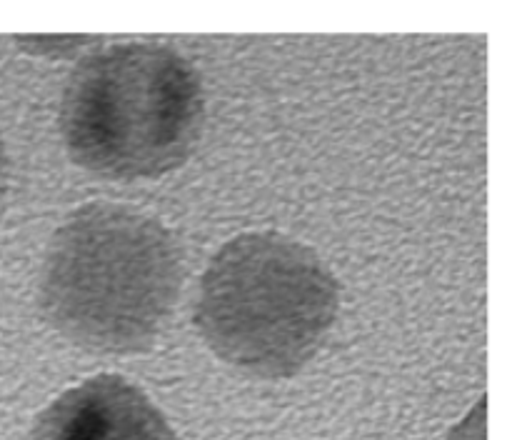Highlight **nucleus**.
<instances>
[{
  "label": "nucleus",
  "mask_w": 512,
  "mask_h": 440,
  "mask_svg": "<svg viewBox=\"0 0 512 440\" xmlns=\"http://www.w3.org/2000/svg\"><path fill=\"white\" fill-rule=\"evenodd\" d=\"M338 308V280L313 248L258 230L213 255L200 280L195 325L223 363L283 380L315 358Z\"/></svg>",
  "instance_id": "nucleus-3"
},
{
  "label": "nucleus",
  "mask_w": 512,
  "mask_h": 440,
  "mask_svg": "<svg viewBox=\"0 0 512 440\" xmlns=\"http://www.w3.org/2000/svg\"><path fill=\"white\" fill-rule=\"evenodd\" d=\"M30 440H178L163 410L130 380L100 373L60 393Z\"/></svg>",
  "instance_id": "nucleus-4"
},
{
  "label": "nucleus",
  "mask_w": 512,
  "mask_h": 440,
  "mask_svg": "<svg viewBox=\"0 0 512 440\" xmlns=\"http://www.w3.org/2000/svg\"><path fill=\"white\" fill-rule=\"evenodd\" d=\"M5 173H8V155H5V143L3 135H0V195L5 190Z\"/></svg>",
  "instance_id": "nucleus-5"
},
{
  "label": "nucleus",
  "mask_w": 512,
  "mask_h": 440,
  "mask_svg": "<svg viewBox=\"0 0 512 440\" xmlns=\"http://www.w3.org/2000/svg\"><path fill=\"white\" fill-rule=\"evenodd\" d=\"M183 288V253L160 220L118 203H88L50 238L40 310L93 353L153 348Z\"/></svg>",
  "instance_id": "nucleus-1"
},
{
  "label": "nucleus",
  "mask_w": 512,
  "mask_h": 440,
  "mask_svg": "<svg viewBox=\"0 0 512 440\" xmlns=\"http://www.w3.org/2000/svg\"><path fill=\"white\" fill-rule=\"evenodd\" d=\"M203 123V78L163 43H118L85 55L60 100L68 155L110 180L160 178L180 168Z\"/></svg>",
  "instance_id": "nucleus-2"
}]
</instances>
